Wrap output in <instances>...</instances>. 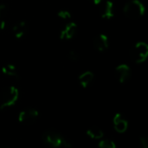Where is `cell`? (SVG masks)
<instances>
[{"instance_id": "18", "label": "cell", "mask_w": 148, "mask_h": 148, "mask_svg": "<svg viewBox=\"0 0 148 148\" xmlns=\"http://www.w3.org/2000/svg\"><path fill=\"white\" fill-rule=\"evenodd\" d=\"M68 57H69V59L70 61L77 62V61L80 59L81 56H80V54H79L77 51H75V50H70V51H69V53H68Z\"/></svg>"}, {"instance_id": "5", "label": "cell", "mask_w": 148, "mask_h": 148, "mask_svg": "<svg viewBox=\"0 0 148 148\" xmlns=\"http://www.w3.org/2000/svg\"><path fill=\"white\" fill-rule=\"evenodd\" d=\"M39 113L35 108H28L25 110H23L18 114V121L20 123L23 125H31L33 124L36 119L38 118Z\"/></svg>"}, {"instance_id": "11", "label": "cell", "mask_w": 148, "mask_h": 148, "mask_svg": "<svg viewBox=\"0 0 148 148\" xmlns=\"http://www.w3.org/2000/svg\"><path fill=\"white\" fill-rule=\"evenodd\" d=\"M94 79H95V75L91 71H85L82 73L78 77L79 83L83 88H88L93 82Z\"/></svg>"}, {"instance_id": "4", "label": "cell", "mask_w": 148, "mask_h": 148, "mask_svg": "<svg viewBox=\"0 0 148 148\" xmlns=\"http://www.w3.org/2000/svg\"><path fill=\"white\" fill-rule=\"evenodd\" d=\"M130 57L136 64H141L148 57V45L145 42H136L130 50Z\"/></svg>"}, {"instance_id": "1", "label": "cell", "mask_w": 148, "mask_h": 148, "mask_svg": "<svg viewBox=\"0 0 148 148\" xmlns=\"http://www.w3.org/2000/svg\"><path fill=\"white\" fill-rule=\"evenodd\" d=\"M42 140L47 147L50 148H69L72 146L67 138L54 130L46 131L42 135Z\"/></svg>"}, {"instance_id": "6", "label": "cell", "mask_w": 148, "mask_h": 148, "mask_svg": "<svg viewBox=\"0 0 148 148\" xmlns=\"http://www.w3.org/2000/svg\"><path fill=\"white\" fill-rule=\"evenodd\" d=\"M77 24L74 22H69L65 24L63 29L60 32V39L70 40L75 37L77 33Z\"/></svg>"}, {"instance_id": "16", "label": "cell", "mask_w": 148, "mask_h": 148, "mask_svg": "<svg viewBox=\"0 0 148 148\" xmlns=\"http://www.w3.org/2000/svg\"><path fill=\"white\" fill-rule=\"evenodd\" d=\"M99 148H116L115 143L111 140H101L99 144H98Z\"/></svg>"}, {"instance_id": "10", "label": "cell", "mask_w": 148, "mask_h": 148, "mask_svg": "<svg viewBox=\"0 0 148 148\" xmlns=\"http://www.w3.org/2000/svg\"><path fill=\"white\" fill-rule=\"evenodd\" d=\"M27 29H28L27 23L24 21H20L13 26L12 31H13L14 36L16 39H21L25 36Z\"/></svg>"}, {"instance_id": "9", "label": "cell", "mask_w": 148, "mask_h": 148, "mask_svg": "<svg viewBox=\"0 0 148 148\" xmlns=\"http://www.w3.org/2000/svg\"><path fill=\"white\" fill-rule=\"evenodd\" d=\"M113 121H114V129L116 132H118L120 134H123L127 130L128 122L123 117V115L121 114H120V113L115 114L114 116Z\"/></svg>"}, {"instance_id": "19", "label": "cell", "mask_w": 148, "mask_h": 148, "mask_svg": "<svg viewBox=\"0 0 148 148\" xmlns=\"http://www.w3.org/2000/svg\"><path fill=\"white\" fill-rule=\"evenodd\" d=\"M140 148H148V140L147 137L142 136L140 138Z\"/></svg>"}, {"instance_id": "7", "label": "cell", "mask_w": 148, "mask_h": 148, "mask_svg": "<svg viewBox=\"0 0 148 148\" xmlns=\"http://www.w3.org/2000/svg\"><path fill=\"white\" fill-rule=\"evenodd\" d=\"M115 76L119 82L125 83L131 77V69L127 64H120L115 69Z\"/></svg>"}, {"instance_id": "8", "label": "cell", "mask_w": 148, "mask_h": 148, "mask_svg": "<svg viewBox=\"0 0 148 148\" xmlns=\"http://www.w3.org/2000/svg\"><path fill=\"white\" fill-rule=\"evenodd\" d=\"M95 49L99 52L106 51L109 47V40L108 37L104 34H100L96 36L93 42Z\"/></svg>"}, {"instance_id": "14", "label": "cell", "mask_w": 148, "mask_h": 148, "mask_svg": "<svg viewBox=\"0 0 148 148\" xmlns=\"http://www.w3.org/2000/svg\"><path fill=\"white\" fill-rule=\"evenodd\" d=\"M86 134L89 138H91L93 140H100L104 135L102 130H101L98 127H91V128L87 130Z\"/></svg>"}, {"instance_id": "2", "label": "cell", "mask_w": 148, "mask_h": 148, "mask_svg": "<svg viewBox=\"0 0 148 148\" xmlns=\"http://www.w3.org/2000/svg\"><path fill=\"white\" fill-rule=\"evenodd\" d=\"M124 15L132 20H137L144 16L146 8L140 0H128L123 8Z\"/></svg>"}, {"instance_id": "12", "label": "cell", "mask_w": 148, "mask_h": 148, "mask_svg": "<svg viewBox=\"0 0 148 148\" xmlns=\"http://www.w3.org/2000/svg\"><path fill=\"white\" fill-rule=\"evenodd\" d=\"M114 16V4L112 1L108 0L104 3L101 10V17L104 19H111Z\"/></svg>"}, {"instance_id": "3", "label": "cell", "mask_w": 148, "mask_h": 148, "mask_svg": "<svg viewBox=\"0 0 148 148\" xmlns=\"http://www.w3.org/2000/svg\"><path fill=\"white\" fill-rule=\"evenodd\" d=\"M19 97V91L15 86H9L3 89L0 95V109L10 108L16 104Z\"/></svg>"}, {"instance_id": "20", "label": "cell", "mask_w": 148, "mask_h": 148, "mask_svg": "<svg viewBox=\"0 0 148 148\" xmlns=\"http://www.w3.org/2000/svg\"><path fill=\"white\" fill-rule=\"evenodd\" d=\"M92 1V3L95 4V5H99L101 2H102V0H91Z\"/></svg>"}, {"instance_id": "17", "label": "cell", "mask_w": 148, "mask_h": 148, "mask_svg": "<svg viewBox=\"0 0 148 148\" xmlns=\"http://www.w3.org/2000/svg\"><path fill=\"white\" fill-rule=\"evenodd\" d=\"M57 16L60 19L65 20V21H68V20H70L71 19V14L67 10H59L57 12Z\"/></svg>"}, {"instance_id": "13", "label": "cell", "mask_w": 148, "mask_h": 148, "mask_svg": "<svg viewBox=\"0 0 148 148\" xmlns=\"http://www.w3.org/2000/svg\"><path fill=\"white\" fill-rule=\"evenodd\" d=\"M2 72L3 75L9 76V77H13V78H18L19 74L16 67L13 64H5L2 67Z\"/></svg>"}, {"instance_id": "21", "label": "cell", "mask_w": 148, "mask_h": 148, "mask_svg": "<svg viewBox=\"0 0 148 148\" xmlns=\"http://www.w3.org/2000/svg\"><path fill=\"white\" fill-rule=\"evenodd\" d=\"M0 148H9V147H3V146H0Z\"/></svg>"}, {"instance_id": "15", "label": "cell", "mask_w": 148, "mask_h": 148, "mask_svg": "<svg viewBox=\"0 0 148 148\" xmlns=\"http://www.w3.org/2000/svg\"><path fill=\"white\" fill-rule=\"evenodd\" d=\"M6 11H7V8L5 4L1 3L0 4V30L3 29L6 25V22H5Z\"/></svg>"}]
</instances>
